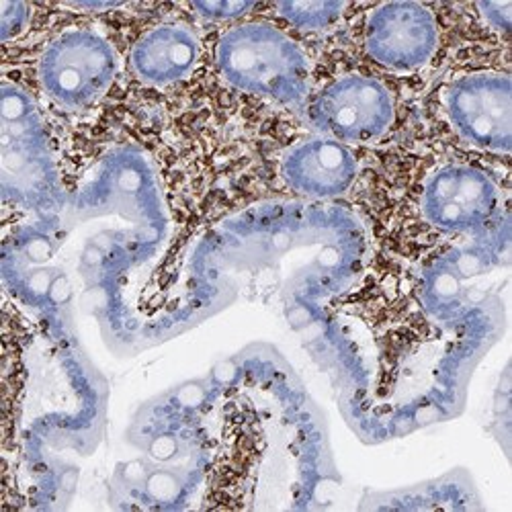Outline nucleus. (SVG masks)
Returning <instances> with one entry per match:
<instances>
[{"label":"nucleus","mask_w":512,"mask_h":512,"mask_svg":"<svg viewBox=\"0 0 512 512\" xmlns=\"http://www.w3.org/2000/svg\"><path fill=\"white\" fill-rule=\"evenodd\" d=\"M119 70L109 41L89 29H72L54 37L37 60V80L50 101L66 111L99 103Z\"/></svg>","instance_id":"nucleus-8"},{"label":"nucleus","mask_w":512,"mask_h":512,"mask_svg":"<svg viewBox=\"0 0 512 512\" xmlns=\"http://www.w3.org/2000/svg\"><path fill=\"white\" fill-rule=\"evenodd\" d=\"M199 429L209 506L314 508L340 486L322 412L269 347L211 371Z\"/></svg>","instance_id":"nucleus-3"},{"label":"nucleus","mask_w":512,"mask_h":512,"mask_svg":"<svg viewBox=\"0 0 512 512\" xmlns=\"http://www.w3.org/2000/svg\"><path fill=\"white\" fill-rule=\"evenodd\" d=\"M283 183L306 201L328 203L351 191L359 177L355 152L326 136L291 146L279 164Z\"/></svg>","instance_id":"nucleus-12"},{"label":"nucleus","mask_w":512,"mask_h":512,"mask_svg":"<svg viewBox=\"0 0 512 512\" xmlns=\"http://www.w3.org/2000/svg\"><path fill=\"white\" fill-rule=\"evenodd\" d=\"M502 332L504 318H437L418 300L406 267L379 273L371 261L328 308L314 340L351 429L383 443L455 418L469 377Z\"/></svg>","instance_id":"nucleus-1"},{"label":"nucleus","mask_w":512,"mask_h":512,"mask_svg":"<svg viewBox=\"0 0 512 512\" xmlns=\"http://www.w3.org/2000/svg\"><path fill=\"white\" fill-rule=\"evenodd\" d=\"M373 246L349 209L263 201L203 230L183 250L177 287L187 326L236 300L261 304L295 332H320L328 308L363 277Z\"/></svg>","instance_id":"nucleus-2"},{"label":"nucleus","mask_w":512,"mask_h":512,"mask_svg":"<svg viewBox=\"0 0 512 512\" xmlns=\"http://www.w3.org/2000/svg\"><path fill=\"white\" fill-rule=\"evenodd\" d=\"M439 46L435 15L418 3H386L369 11L363 27L365 54L394 72H414L431 62Z\"/></svg>","instance_id":"nucleus-11"},{"label":"nucleus","mask_w":512,"mask_h":512,"mask_svg":"<svg viewBox=\"0 0 512 512\" xmlns=\"http://www.w3.org/2000/svg\"><path fill=\"white\" fill-rule=\"evenodd\" d=\"M201 56L197 35L179 23L144 33L132 50V70L150 87H170L191 76Z\"/></svg>","instance_id":"nucleus-13"},{"label":"nucleus","mask_w":512,"mask_h":512,"mask_svg":"<svg viewBox=\"0 0 512 512\" xmlns=\"http://www.w3.org/2000/svg\"><path fill=\"white\" fill-rule=\"evenodd\" d=\"M418 213L426 226L447 240L480 236L508 216L492 175L461 162L443 164L424 179Z\"/></svg>","instance_id":"nucleus-7"},{"label":"nucleus","mask_w":512,"mask_h":512,"mask_svg":"<svg viewBox=\"0 0 512 512\" xmlns=\"http://www.w3.org/2000/svg\"><path fill=\"white\" fill-rule=\"evenodd\" d=\"M0 7H3V17H0V37H3V41L7 44V41L19 37L25 31L29 23V5L3 0Z\"/></svg>","instance_id":"nucleus-17"},{"label":"nucleus","mask_w":512,"mask_h":512,"mask_svg":"<svg viewBox=\"0 0 512 512\" xmlns=\"http://www.w3.org/2000/svg\"><path fill=\"white\" fill-rule=\"evenodd\" d=\"M476 11L480 13L482 21L496 33H502L504 37H508L510 31V13H512V3H480L474 5Z\"/></svg>","instance_id":"nucleus-18"},{"label":"nucleus","mask_w":512,"mask_h":512,"mask_svg":"<svg viewBox=\"0 0 512 512\" xmlns=\"http://www.w3.org/2000/svg\"><path fill=\"white\" fill-rule=\"evenodd\" d=\"M441 115L459 142L486 154L508 156L512 146V87L502 72H467L439 95Z\"/></svg>","instance_id":"nucleus-9"},{"label":"nucleus","mask_w":512,"mask_h":512,"mask_svg":"<svg viewBox=\"0 0 512 512\" xmlns=\"http://www.w3.org/2000/svg\"><path fill=\"white\" fill-rule=\"evenodd\" d=\"M216 66L232 89L285 107L310 97V62L291 37L267 23L228 29L216 46Z\"/></svg>","instance_id":"nucleus-6"},{"label":"nucleus","mask_w":512,"mask_h":512,"mask_svg":"<svg viewBox=\"0 0 512 512\" xmlns=\"http://www.w3.org/2000/svg\"><path fill=\"white\" fill-rule=\"evenodd\" d=\"M361 510H478L484 508L478 486L467 469L396 490H367Z\"/></svg>","instance_id":"nucleus-14"},{"label":"nucleus","mask_w":512,"mask_h":512,"mask_svg":"<svg viewBox=\"0 0 512 512\" xmlns=\"http://www.w3.org/2000/svg\"><path fill=\"white\" fill-rule=\"evenodd\" d=\"M197 15L207 21H234L254 9V3H238V0H220V3H193Z\"/></svg>","instance_id":"nucleus-16"},{"label":"nucleus","mask_w":512,"mask_h":512,"mask_svg":"<svg viewBox=\"0 0 512 512\" xmlns=\"http://www.w3.org/2000/svg\"><path fill=\"white\" fill-rule=\"evenodd\" d=\"M105 402V383L74 340L70 318L33 316V334L15 355V406L7 408V435H15L33 498H58L66 488L74 472L64 453L95 451Z\"/></svg>","instance_id":"nucleus-4"},{"label":"nucleus","mask_w":512,"mask_h":512,"mask_svg":"<svg viewBox=\"0 0 512 512\" xmlns=\"http://www.w3.org/2000/svg\"><path fill=\"white\" fill-rule=\"evenodd\" d=\"M308 119L320 136L340 144H371L390 132L396 103L377 78L347 74L308 99Z\"/></svg>","instance_id":"nucleus-10"},{"label":"nucleus","mask_w":512,"mask_h":512,"mask_svg":"<svg viewBox=\"0 0 512 512\" xmlns=\"http://www.w3.org/2000/svg\"><path fill=\"white\" fill-rule=\"evenodd\" d=\"M277 15L300 31H324L332 27L347 11L345 3H279Z\"/></svg>","instance_id":"nucleus-15"},{"label":"nucleus","mask_w":512,"mask_h":512,"mask_svg":"<svg viewBox=\"0 0 512 512\" xmlns=\"http://www.w3.org/2000/svg\"><path fill=\"white\" fill-rule=\"evenodd\" d=\"M0 168L5 207L33 218L56 213L66 193L58 179L46 121L33 97L19 84H3L0 103Z\"/></svg>","instance_id":"nucleus-5"}]
</instances>
